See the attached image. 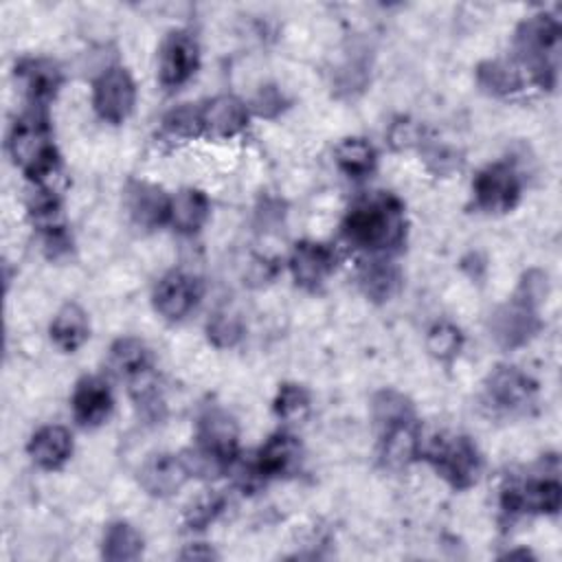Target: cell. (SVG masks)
I'll return each instance as SVG.
<instances>
[{
  "mask_svg": "<svg viewBox=\"0 0 562 562\" xmlns=\"http://www.w3.org/2000/svg\"><path fill=\"white\" fill-rule=\"evenodd\" d=\"M301 446L296 437L288 432H274L257 452V459L250 463L257 479L281 476L294 468L299 461Z\"/></svg>",
  "mask_w": 562,
  "mask_h": 562,
  "instance_id": "cell-17",
  "label": "cell"
},
{
  "mask_svg": "<svg viewBox=\"0 0 562 562\" xmlns=\"http://www.w3.org/2000/svg\"><path fill=\"white\" fill-rule=\"evenodd\" d=\"M419 432L415 417L397 422L384 430H380V457L389 468L408 465L419 452Z\"/></svg>",
  "mask_w": 562,
  "mask_h": 562,
  "instance_id": "cell-18",
  "label": "cell"
},
{
  "mask_svg": "<svg viewBox=\"0 0 562 562\" xmlns=\"http://www.w3.org/2000/svg\"><path fill=\"white\" fill-rule=\"evenodd\" d=\"M191 470L184 457L171 452L151 454L138 470V483L151 496L165 498L176 494L189 479Z\"/></svg>",
  "mask_w": 562,
  "mask_h": 562,
  "instance_id": "cell-12",
  "label": "cell"
},
{
  "mask_svg": "<svg viewBox=\"0 0 562 562\" xmlns=\"http://www.w3.org/2000/svg\"><path fill=\"white\" fill-rule=\"evenodd\" d=\"M26 450L40 468L57 470L72 454V435L64 426H44L33 432Z\"/></svg>",
  "mask_w": 562,
  "mask_h": 562,
  "instance_id": "cell-19",
  "label": "cell"
},
{
  "mask_svg": "<svg viewBox=\"0 0 562 562\" xmlns=\"http://www.w3.org/2000/svg\"><path fill=\"white\" fill-rule=\"evenodd\" d=\"M476 81L485 92L496 94V97L512 94V92L520 90V86H522L520 70L516 66H512L507 61H498V59L481 64L476 70Z\"/></svg>",
  "mask_w": 562,
  "mask_h": 562,
  "instance_id": "cell-26",
  "label": "cell"
},
{
  "mask_svg": "<svg viewBox=\"0 0 562 562\" xmlns=\"http://www.w3.org/2000/svg\"><path fill=\"white\" fill-rule=\"evenodd\" d=\"M336 268V255L321 241H299L290 255V272L301 288H318Z\"/></svg>",
  "mask_w": 562,
  "mask_h": 562,
  "instance_id": "cell-13",
  "label": "cell"
},
{
  "mask_svg": "<svg viewBox=\"0 0 562 562\" xmlns=\"http://www.w3.org/2000/svg\"><path fill=\"white\" fill-rule=\"evenodd\" d=\"M224 507V501L220 496H204V498H198L189 509H187V516H184V522L189 529H204L209 522L215 520V516L222 512Z\"/></svg>",
  "mask_w": 562,
  "mask_h": 562,
  "instance_id": "cell-33",
  "label": "cell"
},
{
  "mask_svg": "<svg viewBox=\"0 0 562 562\" xmlns=\"http://www.w3.org/2000/svg\"><path fill=\"white\" fill-rule=\"evenodd\" d=\"M516 50L538 86H555L560 64V24L553 15L538 13L527 18L516 31Z\"/></svg>",
  "mask_w": 562,
  "mask_h": 562,
  "instance_id": "cell-3",
  "label": "cell"
},
{
  "mask_svg": "<svg viewBox=\"0 0 562 562\" xmlns=\"http://www.w3.org/2000/svg\"><path fill=\"white\" fill-rule=\"evenodd\" d=\"M404 209L391 193H373L358 200L342 224L345 237L362 250H389L404 239Z\"/></svg>",
  "mask_w": 562,
  "mask_h": 562,
  "instance_id": "cell-1",
  "label": "cell"
},
{
  "mask_svg": "<svg viewBox=\"0 0 562 562\" xmlns=\"http://www.w3.org/2000/svg\"><path fill=\"white\" fill-rule=\"evenodd\" d=\"M562 503L558 479H529L503 492V509L509 514H555Z\"/></svg>",
  "mask_w": 562,
  "mask_h": 562,
  "instance_id": "cell-10",
  "label": "cell"
},
{
  "mask_svg": "<svg viewBox=\"0 0 562 562\" xmlns=\"http://www.w3.org/2000/svg\"><path fill=\"white\" fill-rule=\"evenodd\" d=\"M198 42L187 31H171L158 50V77L167 88H178L198 70Z\"/></svg>",
  "mask_w": 562,
  "mask_h": 562,
  "instance_id": "cell-9",
  "label": "cell"
},
{
  "mask_svg": "<svg viewBox=\"0 0 562 562\" xmlns=\"http://www.w3.org/2000/svg\"><path fill=\"white\" fill-rule=\"evenodd\" d=\"M463 345V334L452 323H437L426 336V347L437 360H452Z\"/></svg>",
  "mask_w": 562,
  "mask_h": 562,
  "instance_id": "cell-29",
  "label": "cell"
},
{
  "mask_svg": "<svg viewBox=\"0 0 562 562\" xmlns=\"http://www.w3.org/2000/svg\"><path fill=\"white\" fill-rule=\"evenodd\" d=\"M472 189L476 206L487 213H505L520 198L518 173L507 162H494L479 171Z\"/></svg>",
  "mask_w": 562,
  "mask_h": 562,
  "instance_id": "cell-8",
  "label": "cell"
},
{
  "mask_svg": "<svg viewBox=\"0 0 562 562\" xmlns=\"http://www.w3.org/2000/svg\"><path fill=\"white\" fill-rule=\"evenodd\" d=\"M162 123L165 130L178 138H191L202 132V114L200 108H195L193 103H182L173 108L171 112H167Z\"/></svg>",
  "mask_w": 562,
  "mask_h": 562,
  "instance_id": "cell-31",
  "label": "cell"
},
{
  "mask_svg": "<svg viewBox=\"0 0 562 562\" xmlns=\"http://www.w3.org/2000/svg\"><path fill=\"white\" fill-rule=\"evenodd\" d=\"M200 281L187 272L165 274L154 290V307L167 321H182L200 301Z\"/></svg>",
  "mask_w": 562,
  "mask_h": 562,
  "instance_id": "cell-11",
  "label": "cell"
},
{
  "mask_svg": "<svg viewBox=\"0 0 562 562\" xmlns=\"http://www.w3.org/2000/svg\"><path fill=\"white\" fill-rule=\"evenodd\" d=\"M110 367L116 375L125 378L127 382L145 375L151 371V356L143 340L138 338H119L110 349Z\"/></svg>",
  "mask_w": 562,
  "mask_h": 562,
  "instance_id": "cell-23",
  "label": "cell"
},
{
  "mask_svg": "<svg viewBox=\"0 0 562 562\" xmlns=\"http://www.w3.org/2000/svg\"><path fill=\"white\" fill-rule=\"evenodd\" d=\"M209 217V198L198 189H182L169 200V222L178 233H195Z\"/></svg>",
  "mask_w": 562,
  "mask_h": 562,
  "instance_id": "cell-22",
  "label": "cell"
},
{
  "mask_svg": "<svg viewBox=\"0 0 562 562\" xmlns=\"http://www.w3.org/2000/svg\"><path fill=\"white\" fill-rule=\"evenodd\" d=\"M200 114H202V132L215 138H231L239 134L248 121L246 105L231 94H220L206 101V105L200 108Z\"/></svg>",
  "mask_w": 562,
  "mask_h": 562,
  "instance_id": "cell-15",
  "label": "cell"
},
{
  "mask_svg": "<svg viewBox=\"0 0 562 562\" xmlns=\"http://www.w3.org/2000/svg\"><path fill=\"white\" fill-rule=\"evenodd\" d=\"M72 415L83 428L103 424L112 411V393L101 378H81L72 393Z\"/></svg>",
  "mask_w": 562,
  "mask_h": 562,
  "instance_id": "cell-14",
  "label": "cell"
},
{
  "mask_svg": "<svg viewBox=\"0 0 562 562\" xmlns=\"http://www.w3.org/2000/svg\"><path fill=\"white\" fill-rule=\"evenodd\" d=\"M136 86L130 72L121 66H112L99 75L92 90V105L97 114L108 123H123L134 110Z\"/></svg>",
  "mask_w": 562,
  "mask_h": 562,
  "instance_id": "cell-7",
  "label": "cell"
},
{
  "mask_svg": "<svg viewBox=\"0 0 562 562\" xmlns=\"http://www.w3.org/2000/svg\"><path fill=\"white\" fill-rule=\"evenodd\" d=\"M389 138H391V145L395 149H406L411 145L417 143L419 138V125L413 123V121H395L389 130Z\"/></svg>",
  "mask_w": 562,
  "mask_h": 562,
  "instance_id": "cell-35",
  "label": "cell"
},
{
  "mask_svg": "<svg viewBox=\"0 0 562 562\" xmlns=\"http://www.w3.org/2000/svg\"><path fill=\"white\" fill-rule=\"evenodd\" d=\"M15 70L29 99L35 103L50 101L61 83L57 66L48 59H24Z\"/></svg>",
  "mask_w": 562,
  "mask_h": 562,
  "instance_id": "cell-21",
  "label": "cell"
},
{
  "mask_svg": "<svg viewBox=\"0 0 562 562\" xmlns=\"http://www.w3.org/2000/svg\"><path fill=\"white\" fill-rule=\"evenodd\" d=\"M255 110L261 116H277L283 110V94L274 86H266L255 97Z\"/></svg>",
  "mask_w": 562,
  "mask_h": 562,
  "instance_id": "cell-34",
  "label": "cell"
},
{
  "mask_svg": "<svg viewBox=\"0 0 562 562\" xmlns=\"http://www.w3.org/2000/svg\"><path fill=\"white\" fill-rule=\"evenodd\" d=\"M371 415H373V422L380 430H384V428H389L397 422L415 417L413 404L408 402V397H404L402 393H397L393 389H384L373 397Z\"/></svg>",
  "mask_w": 562,
  "mask_h": 562,
  "instance_id": "cell-28",
  "label": "cell"
},
{
  "mask_svg": "<svg viewBox=\"0 0 562 562\" xmlns=\"http://www.w3.org/2000/svg\"><path fill=\"white\" fill-rule=\"evenodd\" d=\"M101 553L110 562L136 560L143 553V538L130 522H112L103 533Z\"/></svg>",
  "mask_w": 562,
  "mask_h": 562,
  "instance_id": "cell-24",
  "label": "cell"
},
{
  "mask_svg": "<svg viewBox=\"0 0 562 562\" xmlns=\"http://www.w3.org/2000/svg\"><path fill=\"white\" fill-rule=\"evenodd\" d=\"M169 200L160 187L149 182H132L125 195L130 217L143 228H156L169 222Z\"/></svg>",
  "mask_w": 562,
  "mask_h": 562,
  "instance_id": "cell-16",
  "label": "cell"
},
{
  "mask_svg": "<svg viewBox=\"0 0 562 562\" xmlns=\"http://www.w3.org/2000/svg\"><path fill=\"white\" fill-rule=\"evenodd\" d=\"M536 382L516 367H496L485 382L487 402L507 415H522L536 404Z\"/></svg>",
  "mask_w": 562,
  "mask_h": 562,
  "instance_id": "cell-6",
  "label": "cell"
},
{
  "mask_svg": "<svg viewBox=\"0 0 562 562\" xmlns=\"http://www.w3.org/2000/svg\"><path fill=\"white\" fill-rule=\"evenodd\" d=\"M360 285L373 301H386L400 285L397 270L386 261H371L360 272Z\"/></svg>",
  "mask_w": 562,
  "mask_h": 562,
  "instance_id": "cell-27",
  "label": "cell"
},
{
  "mask_svg": "<svg viewBox=\"0 0 562 562\" xmlns=\"http://www.w3.org/2000/svg\"><path fill=\"white\" fill-rule=\"evenodd\" d=\"M547 292V277L542 272H527L518 292L494 310L490 316V331L498 347L516 349L529 342L540 329L538 303Z\"/></svg>",
  "mask_w": 562,
  "mask_h": 562,
  "instance_id": "cell-2",
  "label": "cell"
},
{
  "mask_svg": "<svg viewBox=\"0 0 562 562\" xmlns=\"http://www.w3.org/2000/svg\"><path fill=\"white\" fill-rule=\"evenodd\" d=\"M426 459L457 490H468L481 474L476 446L461 435H437L426 448Z\"/></svg>",
  "mask_w": 562,
  "mask_h": 562,
  "instance_id": "cell-5",
  "label": "cell"
},
{
  "mask_svg": "<svg viewBox=\"0 0 562 562\" xmlns=\"http://www.w3.org/2000/svg\"><path fill=\"white\" fill-rule=\"evenodd\" d=\"M206 331L217 347H233L241 338V323L237 316L220 312L211 318Z\"/></svg>",
  "mask_w": 562,
  "mask_h": 562,
  "instance_id": "cell-32",
  "label": "cell"
},
{
  "mask_svg": "<svg viewBox=\"0 0 562 562\" xmlns=\"http://www.w3.org/2000/svg\"><path fill=\"white\" fill-rule=\"evenodd\" d=\"M336 165L351 178H362L367 173L373 171L375 167V149L369 140L351 136V138H342L336 149Z\"/></svg>",
  "mask_w": 562,
  "mask_h": 562,
  "instance_id": "cell-25",
  "label": "cell"
},
{
  "mask_svg": "<svg viewBox=\"0 0 562 562\" xmlns=\"http://www.w3.org/2000/svg\"><path fill=\"white\" fill-rule=\"evenodd\" d=\"M180 558L182 560H211V558H217V553L206 544H191L189 549H184L180 553Z\"/></svg>",
  "mask_w": 562,
  "mask_h": 562,
  "instance_id": "cell-36",
  "label": "cell"
},
{
  "mask_svg": "<svg viewBox=\"0 0 562 562\" xmlns=\"http://www.w3.org/2000/svg\"><path fill=\"white\" fill-rule=\"evenodd\" d=\"M90 336V323H88V316L86 312L75 305V303H66L55 316H53V323H50V338L53 342L66 351V353H72L77 351Z\"/></svg>",
  "mask_w": 562,
  "mask_h": 562,
  "instance_id": "cell-20",
  "label": "cell"
},
{
  "mask_svg": "<svg viewBox=\"0 0 562 562\" xmlns=\"http://www.w3.org/2000/svg\"><path fill=\"white\" fill-rule=\"evenodd\" d=\"M7 147L13 162L29 178L44 180L46 176H53L57 167V151L50 138L48 123L42 116L29 114L15 121Z\"/></svg>",
  "mask_w": 562,
  "mask_h": 562,
  "instance_id": "cell-4",
  "label": "cell"
},
{
  "mask_svg": "<svg viewBox=\"0 0 562 562\" xmlns=\"http://www.w3.org/2000/svg\"><path fill=\"white\" fill-rule=\"evenodd\" d=\"M310 411V393L301 384H283L274 397V413L285 422H299Z\"/></svg>",
  "mask_w": 562,
  "mask_h": 562,
  "instance_id": "cell-30",
  "label": "cell"
}]
</instances>
